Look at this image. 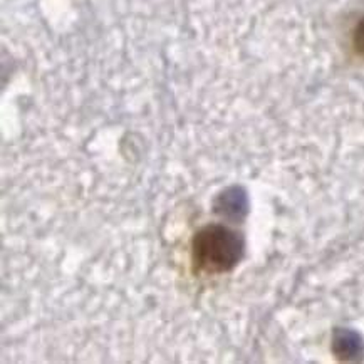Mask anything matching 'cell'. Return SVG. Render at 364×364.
Segmentation results:
<instances>
[{
  "mask_svg": "<svg viewBox=\"0 0 364 364\" xmlns=\"http://www.w3.org/2000/svg\"><path fill=\"white\" fill-rule=\"evenodd\" d=\"M244 247L239 232L212 223L197 230L191 239V260L198 272L225 274L240 262Z\"/></svg>",
  "mask_w": 364,
  "mask_h": 364,
  "instance_id": "obj_1",
  "label": "cell"
},
{
  "mask_svg": "<svg viewBox=\"0 0 364 364\" xmlns=\"http://www.w3.org/2000/svg\"><path fill=\"white\" fill-rule=\"evenodd\" d=\"M351 46L353 50L359 58L364 59V16L356 22L351 32Z\"/></svg>",
  "mask_w": 364,
  "mask_h": 364,
  "instance_id": "obj_2",
  "label": "cell"
}]
</instances>
